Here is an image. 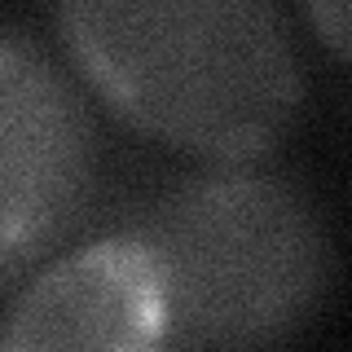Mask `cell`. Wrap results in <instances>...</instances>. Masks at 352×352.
Wrapping results in <instances>:
<instances>
[{
  "label": "cell",
  "instance_id": "cell-1",
  "mask_svg": "<svg viewBox=\"0 0 352 352\" xmlns=\"http://www.w3.org/2000/svg\"><path fill=\"white\" fill-rule=\"evenodd\" d=\"M84 80L137 132L251 163L295 124L304 75L278 0H53Z\"/></svg>",
  "mask_w": 352,
  "mask_h": 352
},
{
  "label": "cell",
  "instance_id": "cell-2",
  "mask_svg": "<svg viewBox=\"0 0 352 352\" xmlns=\"http://www.w3.org/2000/svg\"><path fill=\"white\" fill-rule=\"evenodd\" d=\"M163 291V348H269L317 317L335 247L295 181L225 163L159 194L132 225Z\"/></svg>",
  "mask_w": 352,
  "mask_h": 352
},
{
  "label": "cell",
  "instance_id": "cell-3",
  "mask_svg": "<svg viewBox=\"0 0 352 352\" xmlns=\"http://www.w3.org/2000/svg\"><path fill=\"white\" fill-rule=\"evenodd\" d=\"M93 185L97 128L84 93L36 40L0 31V273L58 247Z\"/></svg>",
  "mask_w": 352,
  "mask_h": 352
},
{
  "label": "cell",
  "instance_id": "cell-4",
  "mask_svg": "<svg viewBox=\"0 0 352 352\" xmlns=\"http://www.w3.org/2000/svg\"><path fill=\"white\" fill-rule=\"evenodd\" d=\"M0 344L18 352L163 348V291L150 251L128 229L62 256L22 286Z\"/></svg>",
  "mask_w": 352,
  "mask_h": 352
},
{
  "label": "cell",
  "instance_id": "cell-5",
  "mask_svg": "<svg viewBox=\"0 0 352 352\" xmlns=\"http://www.w3.org/2000/svg\"><path fill=\"white\" fill-rule=\"evenodd\" d=\"M304 14L326 49L339 62H348V53H352V40H348L352 36V5L348 0H304Z\"/></svg>",
  "mask_w": 352,
  "mask_h": 352
}]
</instances>
